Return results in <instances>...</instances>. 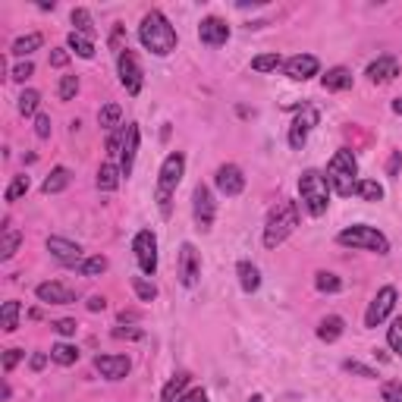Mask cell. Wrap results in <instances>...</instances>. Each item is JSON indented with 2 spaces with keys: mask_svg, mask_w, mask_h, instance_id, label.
Listing matches in <instances>:
<instances>
[{
  "mask_svg": "<svg viewBox=\"0 0 402 402\" xmlns=\"http://www.w3.org/2000/svg\"><path fill=\"white\" fill-rule=\"evenodd\" d=\"M343 330H345V320L339 318V314H330V318L320 320V327H318V339H324V343H336V339L343 336Z\"/></svg>",
  "mask_w": 402,
  "mask_h": 402,
  "instance_id": "603a6c76",
  "label": "cell"
},
{
  "mask_svg": "<svg viewBox=\"0 0 402 402\" xmlns=\"http://www.w3.org/2000/svg\"><path fill=\"white\" fill-rule=\"evenodd\" d=\"M69 19H73V25H75V31H79V35H85V38H91V35H94L91 13H88L85 6H75V10L69 13Z\"/></svg>",
  "mask_w": 402,
  "mask_h": 402,
  "instance_id": "1f68e13d",
  "label": "cell"
},
{
  "mask_svg": "<svg viewBox=\"0 0 402 402\" xmlns=\"http://www.w3.org/2000/svg\"><path fill=\"white\" fill-rule=\"evenodd\" d=\"M368 75L371 82H374V85H387V82H393L396 75H399V60H396V57H377L374 63H371L368 66Z\"/></svg>",
  "mask_w": 402,
  "mask_h": 402,
  "instance_id": "ffe728a7",
  "label": "cell"
},
{
  "mask_svg": "<svg viewBox=\"0 0 402 402\" xmlns=\"http://www.w3.org/2000/svg\"><path fill=\"white\" fill-rule=\"evenodd\" d=\"M50 362H57V364H63V368H69V364L79 362V349H75V345H69V343H57L54 349H50Z\"/></svg>",
  "mask_w": 402,
  "mask_h": 402,
  "instance_id": "4dcf8cb0",
  "label": "cell"
},
{
  "mask_svg": "<svg viewBox=\"0 0 402 402\" xmlns=\"http://www.w3.org/2000/svg\"><path fill=\"white\" fill-rule=\"evenodd\" d=\"M41 44H44L41 31H31V35H22V38H16V41H13L10 54H13V57H29V54H35Z\"/></svg>",
  "mask_w": 402,
  "mask_h": 402,
  "instance_id": "d4e9b609",
  "label": "cell"
},
{
  "mask_svg": "<svg viewBox=\"0 0 402 402\" xmlns=\"http://www.w3.org/2000/svg\"><path fill=\"white\" fill-rule=\"evenodd\" d=\"M387 343L396 355H402V318H393L387 327Z\"/></svg>",
  "mask_w": 402,
  "mask_h": 402,
  "instance_id": "f35d334b",
  "label": "cell"
},
{
  "mask_svg": "<svg viewBox=\"0 0 402 402\" xmlns=\"http://www.w3.org/2000/svg\"><path fill=\"white\" fill-rule=\"evenodd\" d=\"M75 91H79V75H63L60 85H57V94H60V100H73Z\"/></svg>",
  "mask_w": 402,
  "mask_h": 402,
  "instance_id": "7bdbcfd3",
  "label": "cell"
},
{
  "mask_svg": "<svg viewBox=\"0 0 402 402\" xmlns=\"http://www.w3.org/2000/svg\"><path fill=\"white\" fill-rule=\"evenodd\" d=\"M198 41L207 44V47H220V44L230 41V25L220 16H204L198 22Z\"/></svg>",
  "mask_w": 402,
  "mask_h": 402,
  "instance_id": "4fadbf2b",
  "label": "cell"
},
{
  "mask_svg": "<svg viewBox=\"0 0 402 402\" xmlns=\"http://www.w3.org/2000/svg\"><path fill=\"white\" fill-rule=\"evenodd\" d=\"M383 402H402V380H387L380 387Z\"/></svg>",
  "mask_w": 402,
  "mask_h": 402,
  "instance_id": "ee69618b",
  "label": "cell"
},
{
  "mask_svg": "<svg viewBox=\"0 0 402 402\" xmlns=\"http://www.w3.org/2000/svg\"><path fill=\"white\" fill-rule=\"evenodd\" d=\"M355 195H358L362 201H380V198H383V186H380L377 179H358Z\"/></svg>",
  "mask_w": 402,
  "mask_h": 402,
  "instance_id": "d6a6232c",
  "label": "cell"
},
{
  "mask_svg": "<svg viewBox=\"0 0 402 402\" xmlns=\"http://www.w3.org/2000/svg\"><path fill=\"white\" fill-rule=\"evenodd\" d=\"M248 402H264V396H261V393H255V396H251Z\"/></svg>",
  "mask_w": 402,
  "mask_h": 402,
  "instance_id": "6f0895ef",
  "label": "cell"
},
{
  "mask_svg": "<svg viewBox=\"0 0 402 402\" xmlns=\"http://www.w3.org/2000/svg\"><path fill=\"white\" fill-rule=\"evenodd\" d=\"M236 276H239V286H242L245 292H258V286H261V270H258L251 261H239Z\"/></svg>",
  "mask_w": 402,
  "mask_h": 402,
  "instance_id": "7402d4cb",
  "label": "cell"
},
{
  "mask_svg": "<svg viewBox=\"0 0 402 402\" xmlns=\"http://www.w3.org/2000/svg\"><path fill=\"white\" fill-rule=\"evenodd\" d=\"M66 63H69V50L66 47H54V50H50V66L63 69Z\"/></svg>",
  "mask_w": 402,
  "mask_h": 402,
  "instance_id": "681fc988",
  "label": "cell"
},
{
  "mask_svg": "<svg viewBox=\"0 0 402 402\" xmlns=\"http://www.w3.org/2000/svg\"><path fill=\"white\" fill-rule=\"evenodd\" d=\"M295 226H299V204L289 198L276 201V207L270 211L267 223H264V245H267V248L283 245L295 232Z\"/></svg>",
  "mask_w": 402,
  "mask_h": 402,
  "instance_id": "3957f363",
  "label": "cell"
},
{
  "mask_svg": "<svg viewBox=\"0 0 402 402\" xmlns=\"http://www.w3.org/2000/svg\"><path fill=\"white\" fill-rule=\"evenodd\" d=\"M94 368H98L100 377H107V380H123V377L129 374L132 362L126 355H94Z\"/></svg>",
  "mask_w": 402,
  "mask_h": 402,
  "instance_id": "ac0fdd59",
  "label": "cell"
},
{
  "mask_svg": "<svg viewBox=\"0 0 402 402\" xmlns=\"http://www.w3.org/2000/svg\"><path fill=\"white\" fill-rule=\"evenodd\" d=\"M176 402H207V393H204L201 387H198V389H188V393H182Z\"/></svg>",
  "mask_w": 402,
  "mask_h": 402,
  "instance_id": "816d5d0a",
  "label": "cell"
},
{
  "mask_svg": "<svg viewBox=\"0 0 402 402\" xmlns=\"http://www.w3.org/2000/svg\"><path fill=\"white\" fill-rule=\"evenodd\" d=\"M138 41L154 57H167L176 50L179 38H176V29L170 25V19L163 16L161 10H151V13H144L142 25H138Z\"/></svg>",
  "mask_w": 402,
  "mask_h": 402,
  "instance_id": "6da1fadb",
  "label": "cell"
},
{
  "mask_svg": "<svg viewBox=\"0 0 402 402\" xmlns=\"http://www.w3.org/2000/svg\"><path fill=\"white\" fill-rule=\"evenodd\" d=\"M320 85H324L327 91H345V88H352V73L345 66H333L320 75Z\"/></svg>",
  "mask_w": 402,
  "mask_h": 402,
  "instance_id": "44dd1931",
  "label": "cell"
},
{
  "mask_svg": "<svg viewBox=\"0 0 402 402\" xmlns=\"http://www.w3.org/2000/svg\"><path fill=\"white\" fill-rule=\"evenodd\" d=\"M182 173H186V157H182V151H173V154L163 157L161 173H157V207H161L163 217H170V198H173V188L179 186Z\"/></svg>",
  "mask_w": 402,
  "mask_h": 402,
  "instance_id": "5b68a950",
  "label": "cell"
},
{
  "mask_svg": "<svg viewBox=\"0 0 402 402\" xmlns=\"http://www.w3.org/2000/svg\"><path fill=\"white\" fill-rule=\"evenodd\" d=\"M188 380H192V374H186V371L176 374V377H170V383L163 387V393H161V402H176L182 396V389L188 387Z\"/></svg>",
  "mask_w": 402,
  "mask_h": 402,
  "instance_id": "83f0119b",
  "label": "cell"
},
{
  "mask_svg": "<svg viewBox=\"0 0 402 402\" xmlns=\"http://www.w3.org/2000/svg\"><path fill=\"white\" fill-rule=\"evenodd\" d=\"M66 47L73 50V54H79L82 60H91V57H94V44H91V38L79 35V31H69V38H66Z\"/></svg>",
  "mask_w": 402,
  "mask_h": 402,
  "instance_id": "f546056e",
  "label": "cell"
},
{
  "mask_svg": "<svg viewBox=\"0 0 402 402\" xmlns=\"http://www.w3.org/2000/svg\"><path fill=\"white\" fill-rule=\"evenodd\" d=\"M31 371H41L44 364H47V355H44V352H35V355H31Z\"/></svg>",
  "mask_w": 402,
  "mask_h": 402,
  "instance_id": "11a10c76",
  "label": "cell"
},
{
  "mask_svg": "<svg viewBox=\"0 0 402 402\" xmlns=\"http://www.w3.org/2000/svg\"><path fill=\"white\" fill-rule=\"evenodd\" d=\"M318 119H320V113H318V107H311V104H302L299 107V113H295V119L289 123V148L292 151H302L305 148V142H308V135H311V129L318 126Z\"/></svg>",
  "mask_w": 402,
  "mask_h": 402,
  "instance_id": "52a82bcc",
  "label": "cell"
},
{
  "mask_svg": "<svg viewBox=\"0 0 402 402\" xmlns=\"http://www.w3.org/2000/svg\"><path fill=\"white\" fill-rule=\"evenodd\" d=\"M327 182H330V192H336L339 198H349L355 195V186H358V161L349 148H339L336 154L330 157L327 163Z\"/></svg>",
  "mask_w": 402,
  "mask_h": 402,
  "instance_id": "7a4b0ae2",
  "label": "cell"
},
{
  "mask_svg": "<svg viewBox=\"0 0 402 402\" xmlns=\"http://www.w3.org/2000/svg\"><path fill=\"white\" fill-rule=\"evenodd\" d=\"M117 73H119V85L135 98V94L142 91V85H144V73H142V63H138L135 50L126 47L123 54H117Z\"/></svg>",
  "mask_w": 402,
  "mask_h": 402,
  "instance_id": "ba28073f",
  "label": "cell"
},
{
  "mask_svg": "<svg viewBox=\"0 0 402 402\" xmlns=\"http://www.w3.org/2000/svg\"><path fill=\"white\" fill-rule=\"evenodd\" d=\"M399 163H402V151H393V157H389V163H387V173L396 176L399 173Z\"/></svg>",
  "mask_w": 402,
  "mask_h": 402,
  "instance_id": "f5cc1de1",
  "label": "cell"
},
{
  "mask_svg": "<svg viewBox=\"0 0 402 402\" xmlns=\"http://www.w3.org/2000/svg\"><path fill=\"white\" fill-rule=\"evenodd\" d=\"M54 327L57 333H60V336H75V330H79V324H75V320H69V318H63V320H54Z\"/></svg>",
  "mask_w": 402,
  "mask_h": 402,
  "instance_id": "7dc6e473",
  "label": "cell"
},
{
  "mask_svg": "<svg viewBox=\"0 0 402 402\" xmlns=\"http://www.w3.org/2000/svg\"><path fill=\"white\" fill-rule=\"evenodd\" d=\"M393 113H396V117H402V98L393 100Z\"/></svg>",
  "mask_w": 402,
  "mask_h": 402,
  "instance_id": "9f6ffc18",
  "label": "cell"
},
{
  "mask_svg": "<svg viewBox=\"0 0 402 402\" xmlns=\"http://www.w3.org/2000/svg\"><path fill=\"white\" fill-rule=\"evenodd\" d=\"M132 251H135V261L138 270L144 276H154L157 274V236L151 230H138L135 239H132Z\"/></svg>",
  "mask_w": 402,
  "mask_h": 402,
  "instance_id": "9c48e42d",
  "label": "cell"
},
{
  "mask_svg": "<svg viewBox=\"0 0 402 402\" xmlns=\"http://www.w3.org/2000/svg\"><path fill=\"white\" fill-rule=\"evenodd\" d=\"M22 358H25L22 349H6V352H3V371H6V374H10V371L16 368V364L22 362Z\"/></svg>",
  "mask_w": 402,
  "mask_h": 402,
  "instance_id": "bcb514c9",
  "label": "cell"
},
{
  "mask_svg": "<svg viewBox=\"0 0 402 402\" xmlns=\"http://www.w3.org/2000/svg\"><path fill=\"white\" fill-rule=\"evenodd\" d=\"M132 289H135V295L142 302H154L157 299V286H154V283H148L144 276H132Z\"/></svg>",
  "mask_w": 402,
  "mask_h": 402,
  "instance_id": "ab89813d",
  "label": "cell"
},
{
  "mask_svg": "<svg viewBox=\"0 0 402 402\" xmlns=\"http://www.w3.org/2000/svg\"><path fill=\"white\" fill-rule=\"evenodd\" d=\"M119 176H123V170H119L117 163H100V170H98V188H100V192H113V188L119 186Z\"/></svg>",
  "mask_w": 402,
  "mask_h": 402,
  "instance_id": "484cf974",
  "label": "cell"
},
{
  "mask_svg": "<svg viewBox=\"0 0 402 402\" xmlns=\"http://www.w3.org/2000/svg\"><path fill=\"white\" fill-rule=\"evenodd\" d=\"M75 270H79L82 276H100L107 270V258L104 255H91V258H85V261H82Z\"/></svg>",
  "mask_w": 402,
  "mask_h": 402,
  "instance_id": "74e56055",
  "label": "cell"
},
{
  "mask_svg": "<svg viewBox=\"0 0 402 402\" xmlns=\"http://www.w3.org/2000/svg\"><path fill=\"white\" fill-rule=\"evenodd\" d=\"M192 214H195V226H198L201 232H211L214 217H217V201H214L211 188H207L204 182H198L192 192Z\"/></svg>",
  "mask_w": 402,
  "mask_h": 402,
  "instance_id": "30bf717a",
  "label": "cell"
},
{
  "mask_svg": "<svg viewBox=\"0 0 402 402\" xmlns=\"http://www.w3.org/2000/svg\"><path fill=\"white\" fill-rule=\"evenodd\" d=\"M396 308V289L393 286H383V289H377V295L371 299V305H368V311H364V327H380L383 320L389 318V311Z\"/></svg>",
  "mask_w": 402,
  "mask_h": 402,
  "instance_id": "8fae6325",
  "label": "cell"
},
{
  "mask_svg": "<svg viewBox=\"0 0 402 402\" xmlns=\"http://www.w3.org/2000/svg\"><path fill=\"white\" fill-rule=\"evenodd\" d=\"M104 308H107L104 295H91V299H88V311H104Z\"/></svg>",
  "mask_w": 402,
  "mask_h": 402,
  "instance_id": "db71d44e",
  "label": "cell"
},
{
  "mask_svg": "<svg viewBox=\"0 0 402 402\" xmlns=\"http://www.w3.org/2000/svg\"><path fill=\"white\" fill-rule=\"evenodd\" d=\"M47 251H50V258H57V261L66 264V267H79V264L85 261L82 245L69 242V239H60V236H47Z\"/></svg>",
  "mask_w": 402,
  "mask_h": 402,
  "instance_id": "9a60e30c",
  "label": "cell"
},
{
  "mask_svg": "<svg viewBox=\"0 0 402 402\" xmlns=\"http://www.w3.org/2000/svg\"><path fill=\"white\" fill-rule=\"evenodd\" d=\"M19 311H22V305L13 299L0 305V327H3V333H13L19 327Z\"/></svg>",
  "mask_w": 402,
  "mask_h": 402,
  "instance_id": "4316f807",
  "label": "cell"
},
{
  "mask_svg": "<svg viewBox=\"0 0 402 402\" xmlns=\"http://www.w3.org/2000/svg\"><path fill=\"white\" fill-rule=\"evenodd\" d=\"M201 276V258L198 248L192 242H182L179 245V283L182 286H195Z\"/></svg>",
  "mask_w": 402,
  "mask_h": 402,
  "instance_id": "7c38bea8",
  "label": "cell"
},
{
  "mask_svg": "<svg viewBox=\"0 0 402 402\" xmlns=\"http://www.w3.org/2000/svg\"><path fill=\"white\" fill-rule=\"evenodd\" d=\"M214 186H217L226 198H236V195H242V188H245V176L236 163H223V167H217Z\"/></svg>",
  "mask_w": 402,
  "mask_h": 402,
  "instance_id": "2e32d148",
  "label": "cell"
},
{
  "mask_svg": "<svg viewBox=\"0 0 402 402\" xmlns=\"http://www.w3.org/2000/svg\"><path fill=\"white\" fill-rule=\"evenodd\" d=\"M31 73H35V66H31V60H25V63H16V66H13V79H16V82H25V79H29Z\"/></svg>",
  "mask_w": 402,
  "mask_h": 402,
  "instance_id": "f907efd6",
  "label": "cell"
},
{
  "mask_svg": "<svg viewBox=\"0 0 402 402\" xmlns=\"http://www.w3.org/2000/svg\"><path fill=\"white\" fill-rule=\"evenodd\" d=\"M138 142H142V135H138V126L129 123V126L123 129V151H119V170H123V176H129L132 167H135Z\"/></svg>",
  "mask_w": 402,
  "mask_h": 402,
  "instance_id": "e0dca14e",
  "label": "cell"
},
{
  "mask_svg": "<svg viewBox=\"0 0 402 402\" xmlns=\"http://www.w3.org/2000/svg\"><path fill=\"white\" fill-rule=\"evenodd\" d=\"M35 295H38V302H44V305H73L75 302V292L66 289L63 283H38Z\"/></svg>",
  "mask_w": 402,
  "mask_h": 402,
  "instance_id": "d6986e66",
  "label": "cell"
},
{
  "mask_svg": "<svg viewBox=\"0 0 402 402\" xmlns=\"http://www.w3.org/2000/svg\"><path fill=\"white\" fill-rule=\"evenodd\" d=\"M343 371L345 374H355V377H364V380H377V371L368 368V364L355 362V358H349V362H343Z\"/></svg>",
  "mask_w": 402,
  "mask_h": 402,
  "instance_id": "b9f144b4",
  "label": "cell"
},
{
  "mask_svg": "<svg viewBox=\"0 0 402 402\" xmlns=\"http://www.w3.org/2000/svg\"><path fill=\"white\" fill-rule=\"evenodd\" d=\"M29 186H31V182H29V176H16V179H13L10 186H6L3 198H6V201H19L25 192H29Z\"/></svg>",
  "mask_w": 402,
  "mask_h": 402,
  "instance_id": "60d3db41",
  "label": "cell"
},
{
  "mask_svg": "<svg viewBox=\"0 0 402 402\" xmlns=\"http://www.w3.org/2000/svg\"><path fill=\"white\" fill-rule=\"evenodd\" d=\"M299 195H302V207L311 217H320V214H327V204H330V182L318 170H305L299 176Z\"/></svg>",
  "mask_w": 402,
  "mask_h": 402,
  "instance_id": "277c9868",
  "label": "cell"
},
{
  "mask_svg": "<svg viewBox=\"0 0 402 402\" xmlns=\"http://www.w3.org/2000/svg\"><path fill=\"white\" fill-rule=\"evenodd\" d=\"M38 104H41V94H38L35 88H25V91L19 94V113H22V117H38Z\"/></svg>",
  "mask_w": 402,
  "mask_h": 402,
  "instance_id": "836d02e7",
  "label": "cell"
},
{
  "mask_svg": "<svg viewBox=\"0 0 402 402\" xmlns=\"http://www.w3.org/2000/svg\"><path fill=\"white\" fill-rule=\"evenodd\" d=\"M339 245L345 248H362V251H377V255H387L389 251V239L383 236L377 226H368V223H355V226H345L343 232L336 236Z\"/></svg>",
  "mask_w": 402,
  "mask_h": 402,
  "instance_id": "8992f818",
  "label": "cell"
},
{
  "mask_svg": "<svg viewBox=\"0 0 402 402\" xmlns=\"http://www.w3.org/2000/svg\"><path fill=\"white\" fill-rule=\"evenodd\" d=\"M142 327H113V339H142Z\"/></svg>",
  "mask_w": 402,
  "mask_h": 402,
  "instance_id": "f6af8a7d",
  "label": "cell"
},
{
  "mask_svg": "<svg viewBox=\"0 0 402 402\" xmlns=\"http://www.w3.org/2000/svg\"><path fill=\"white\" fill-rule=\"evenodd\" d=\"M318 69H320V63L314 54H295L283 63V73H286V79H292V82H308L311 75H318Z\"/></svg>",
  "mask_w": 402,
  "mask_h": 402,
  "instance_id": "5bb4252c",
  "label": "cell"
},
{
  "mask_svg": "<svg viewBox=\"0 0 402 402\" xmlns=\"http://www.w3.org/2000/svg\"><path fill=\"white\" fill-rule=\"evenodd\" d=\"M119 117H123L119 104H104V107L98 110V126H100V129H117V126H119Z\"/></svg>",
  "mask_w": 402,
  "mask_h": 402,
  "instance_id": "d590c367",
  "label": "cell"
},
{
  "mask_svg": "<svg viewBox=\"0 0 402 402\" xmlns=\"http://www.w3.org/2000/svg\"><path fill=\"white\" fill-rule=\"evenodd\" d=\"M69 179H73V173H69L66 167H54V170H50V176L44 179L41 192H44V195H57V192H63V188L69 186Z\"/></svg>",
  "mask_w": 402,
  "mask_h": 402,
  "instance_id": "cb8c5ba5",
  "label": "cell"
},
{
  "mask_svg": "<svg viewBox=\"0 0 402 402\" xmlns=\"http://www.w3.org/2000/svg\"><path fill=\"white\" fill-rule=\"evenodd\" d=\"M283 63H286V60H283L280 54H261V57L251 60V69H255V73H276Z\"/></svg>",
  "mask_w": 402,
  "mask_h": 402,
  "instance_id": "8d00e7d4",
  "label": "cell"
},
{
  "mask_svg": "<svg viewBox=\"0 0 402 402\" xmlns=\"http://www.w3.org/2000/svg\"><path fill=\"white\" fill-rule=\"evenodd\" d=\"M19 245H22V232H19V230H10V226H6V230H3V239H0V261H10V258L19 251Z\"/></svg>",
  "mask_w": 402,
  "mask_h": 402,
  "instance_id": "f1b7e54d",
  "label": "cell"
},
{
  "mask_svg": "<svg viewBox=\"0 0 402 402\" xmlns=\"http://www.w3.org/2000/svg\"><path fill=\"white\" fill-rule=\"evenodd\" d=\"M35 135L38 138H50V117H47V113H38V117H35Z\"/></svg>",
  "mask_w": 402,
  "mask_h": 402,
  "instance_id": "c3c4849f",
  "label": "cell"
},
{
  "mask_svg": "<svg viewBox=\"0 0 402 402\" xmlns=\"http://www.w3.org/2000/svg\"><path fill=\"white\" fill-rule=\"evenodd\" d=\"M314 286H318V292H339L343 280H339L336 274H330V270H318V274H314Z\"/></svg>",
  "mask_w": 402,
  "mask_h": 402,
  "instance_id": "e575fe53",
  "label": "cell"
}]
</instances>
